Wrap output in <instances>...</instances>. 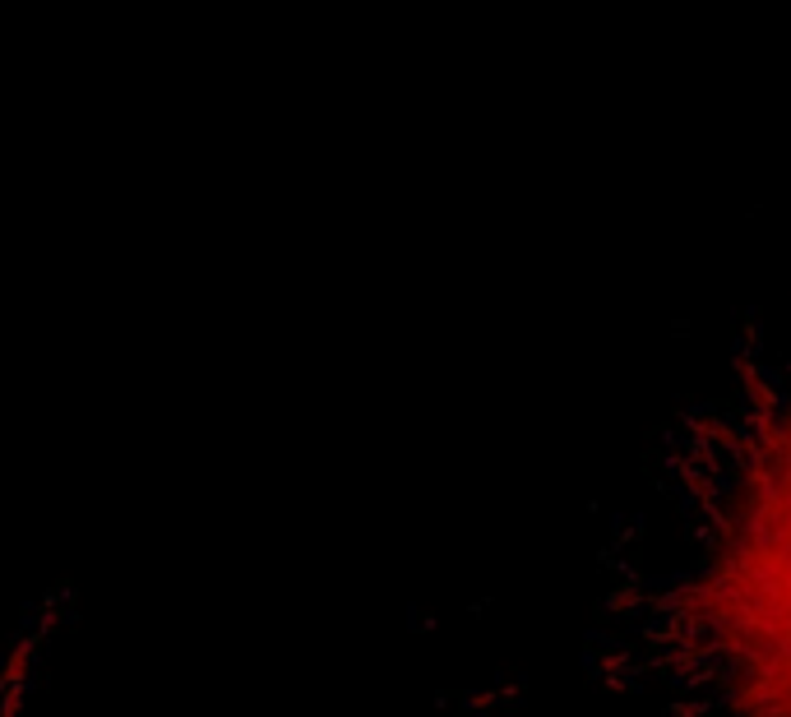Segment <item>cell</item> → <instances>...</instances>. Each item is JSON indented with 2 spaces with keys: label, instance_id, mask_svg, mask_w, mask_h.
Wrapping results in <instances>:
<instances>
[{
  "label": "cell",
  "instance_id": "1",
  "mask_svg": "<svg viewBox=\"0 0 791 717\" xmlns=\"http://www.w3.org/2000/svg\"><path fill=\"white\" fill-rule=\"evenodd\" d=\"M69 592L56 588L46 611L0 616V717H37V689L46 671V648L61 630Z\"/></svg>",
  "mask_w": 791,
  "mask_h": 717
}]
</instances>
